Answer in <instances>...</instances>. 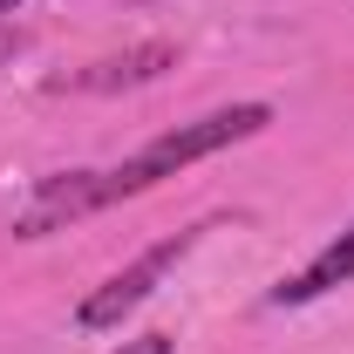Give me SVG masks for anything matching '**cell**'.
<instances>
[{
    "label": "cell",
    "mask_w": 354,
    "mask_h": 354,
    "mask_svg": "<svg viewBox=\"0 0 354 354\" xmlns=\"http://www.w3.org/2000/svg\"><path fill=\"white\" fill-rule=\"evenodd\" d=\"M266 123H272V109H266V102H232V109H212V116H198V123H177V130L150 136L136 157L109 164V171H62V177H41V184H35V198L14 212V239H48V232L88 218V212H109V205H123V198H143L150 184H164V177L191 171V164L218 157V150L245 143V136H259Z\"/></svg>",
    "instance_id": "obj_1"
},
{
    "label": "cell",
    "mask_w": 354,
    "mask_h": 354,
    "mask_svg": "<svg viewBox=\"0 0 354 354\" xmlns=\"http://www.w3.org/2000/svg\"><path fill=\"white\" fill-rule=\"evenodd\" d=\"M191 245H198V232H177V239H164V245H150L143 259H130L123 272H109V279L88 293L82 307H75V327L102 334V327H116L123 313H136L143 300H150V293H157V286H164V279H171V266L184 259Z\"/></svg>",
    "instance_id": "obj_2"
},
{
    "label": "cell",
    "mask_w": 354,
    "mask_h": 354,
    "mask_svg": "<svg viewBox=\"0 0 354 354\" xmlns=\"http://www.w3.org/2000/svg\"><path fill=\"white\" fill-rule=\"evenodd\" d=\"M348 279H354V225L334 239V245H320L293 279H279V286H272V307H313V300H327V293H334V286H348Z\"/></svg>",
    "instance_id": "obj_3"
},
{
    "label": "cell",
    "mask_w": 354,
    "mask_h": 354,
    "mask_svg": "<svg viewBox=\"0 0 354 354\" xmlns=\"http://www.w3.org/2000/svg\"><path fill=\"white\" fill-rule=\"evenodd\" d=\"M164 68H177V48L171 41H143L130 55H109V62H95L75 75V88H95V95H109V88H136V82H157Z\"/></svg>",
    "instance_id": "obj_4"
},
{
    "label": "cell",
    "mask_w": 354,
    "mask_h": 354,
    "mask_svg": "<svg viewBox=\"0 0 354 354\" xmlns=\"http://www.w3.org/2000/svg\"><path fill=\"white\" fill-rule=\"evenodd\" d=\"M123 354H171V334H143V341H130Z\"/></svg>",
    "instance_id": "obj_5"
},
{
    "label": "cell",
    "mask_w": 354,
    "mask_h": 354,
    "mask_svg": "<svg viewBox=\"0 0 354 354\" xmlns=\"http://www.w3.org/2000/svg\"><path fill=\"white\" fill-rule=\"evenodd\" d=\"M21 48H28V35H21V28H0V62H14Z\"/></svg>",
    "instance_id": "obj_6"
},
{
    "label": "cell",
    "mask_w": 354,
    "mask_h": 354,
    "mask_svg": "<svg viewBox=\"0 0 354 354\" xmlns=\"http://www.w3.org/2000/svg\"><path fill=\"white\" fill-rule=\"evenodd\" d=\"M14 7H21V0H0V14H14Z\"/></svg>",
    "instance_id": "obj_7"
}]
</instances>
